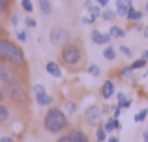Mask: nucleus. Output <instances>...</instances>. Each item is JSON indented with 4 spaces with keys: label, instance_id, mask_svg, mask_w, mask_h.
Segmentation results:
<instances>
[{
    "label": "nucleus",
    "instance_id": "obj_37",
    "mask_svg": "<svg viewBox=\"0 0 148 142\" xmlns=\"http://www.w3.org/2000/svg\"><path fill=\"white\" fill-rule=\"evenodd\" d=\"M0 142H13V139H11V137H2Z\"/></svg>",
    "mask_w": 148,
    "mask_h": 142
},
{
    "label": "nucleus",
    "instance_id": "obj_20",
    "mask_svg": "<svg viewBox=\"0 0 148 142\" xmlns=\"http://www.w3.org/2000/svg\"><path fill=\"white\" fill-rule=\"evenodd\" d=\"M96 139H98V142H105V140H107V131H105L103 125L98 127V131H96Z\"/></svg>",
    "mask_w": 148,
    "mask_h": 142
},
{
    "label": "nucleus",
    "instance_id": "obj_3",
    "mask_svg": "<svg viewBox=\"0 0 148 142\" xmlns=\"http://www.w3.org/2000/svg\"><path fill=\"white\" fill-rule=\"evenodd\" d=\"M4 94L15 103H28V92L25 90L23 82H17V84H4Z\"/></svg>",
    "mask_w": 148,
    "mask_h": 142
},
{
    "label": "nucleus",
    "instance_id": "obj_26",
    "mask_svg": "<svg viewBox=\"0 0 148 142\" xmlns=\"http://www.w3.org/2000/svg\"><path fill=\"white\" fill-rule=\"evenodd\" d=\"M66 110H68V114H75L77 112V105L71 103V101H68V103H66Z\"/></svg>",
    "mask_w": 148,
    "mask_h": 142
},
{
    "label": "nucleus",
    "instance_id": "obj_12",
    "mask_svg": "<svg viewBox=\"0 0 148 142\" xmlns=\"http://www.w3.org/2000/svg\"><path fill=\"white\" fill-rule=\"evenodd\" d=\"M69 139H71V142H90L88 137L84 135L81 129H71V131H69Z\"/></svg>",
    "mask_w": 148,
    "mask_h": 142
},
{
    "label": "nucleus",
    "instance_id": "obj_32",
    "mask_svg": "<svg viewBox=\"0 0 148 142\" xmlns=\"http://www.w3.org/2000/svg\"><path fill=\"white\" fill-rule=\"evenodd\" d=\"M94 21H96V19L92 17V15H86V17L83 19V22H84V24H92V22H94Z\"/></svg>",
    "mask_w": 148,
    "mask_h": 142
},
{
    "label": "nucleus",
    "instance_id": "obj_16",
    "mask_svg": "<svg viewBox=\"0 0 148 142\" xmlns=\"http://www.w3.org/2000/svg\"><path fill=\"white\" fill-rule=\"evenodd\" d=\"M101 17H103V21L112 22L118 15H116V11H112V10H103V11H101Z\"/></svg>",
    "mask_w": 148,
    "mask_h": 142
},
{
    "label": "nucleus",
    "instance_id": "obj_7",
    "mask_svg": "<svg viewBox=\"0 0 148 142\" xmlns=\"http://www.w3.org/2000/svg\"><path fill=\"white\" fill-rule=\"evenodd\" d=\"M99 118H101V109L96 107V105H92L90 109L84 112V120H86V124H90V125H98Z\"/></svg>",
    "mask_w": 148,
    "mask_h": 142
},
{
    "label": "nucleus",
    "instance_id": "obj_21",
    "mask_svg": "<svg viewBox=\"0 0 148 142\" xmlns=\"http://www.w3.org/2000/svg\"><path fill=\"white\" fill-rule=\"evenodd\" d=\"M38 2H40L41 13H43V15H49L51 13V2H49V0H38Z\"/></svg>",
    "mask_w": 148,
    "mask_h": 142
},
{
    "label": "nucleus",
    "instance_id": "obj_11",
    "mask_svg": "<svg viewBox=\"0 0 148 142\" xmlns=\"http://www.w3.org/2000/svg\"><path fill=\"white\" fill-rule=\"evenodd\" d=\"M112 95H114V82H112V80H105L103 86H101V97L107 101Z\"/></svg>",
    "mask_w": 148,
    "mask_h": 142
},
{
    "label": "nucleus",
    "instance_id": "obj_28",
    "mask_svg": "<svg viewBox=\"0 0 148 142\" xmlns=\"http://www.w3.org/2000/svg\"><path fill=\"white\" fill-rule=\"evenodd\" d=\"M8 7H10V0H0V15L6 13Z\"/></svg>",
    "mask_w": 148,
    "mask_h": 142
},
{
    "label": "nucleus",
    "instance_id": "obj_39",
    "mask_svg": "<svg viewBox=\"0 0 148 142\" xmlns=\"http://www.w3.org/2000/svg\"><path fill=\"white\" fill-rule=\"evenodd\" d=\"M107 142H120V140L116 139V137H109V139H107Z\"/></svg>",
    "mask_w": 148,
    "mask_h": 142
},
{
    "label": "nucleus",
    "instance_id": "obj_9",
    "mask_svg": "<svg viewBox=\"0 0 148 142\" xmlns=\"http://www.w3.org/2000/svg\"><path fill=\"white\" fill-rule=\"evenodd\" d=\"M131 7H133L131 0H116V15L118 17H127Z\"/></svg>",
    "mask_w": 148,
    "mask_h": 142
},
{
    "label": "nucleus",
    "instance_id": "obj_29",
    "mask_svg": "<svg viewBox=\"0 0 148 142\" xmlns=\"http://www.w3.org/2000/svg\"><path fill=\"white\" fill-rule=\"evenodd\" d=\"M120 51H122V54H124V56H127V58H131V56H133L131 49H130V47H126V45H122V47H120Z\"/></svg>",
    "mask_w": 148,
    "mask_h": 142
},
{
    "label": "nucleus",
    "instance_id": "obj_41",
    "mask_svg": "<svg viewBox=\"0 0 148 142\" xmlns=\"http://www.w3.org/2000/svg\"><path fill=\"white\" fill-rule=\"evenodd\" d=\"M6 36V28H2V26H0V37H4Z\"/></svg>",
    "mask_w": 148,
    "mask_h": 142
},
{
    "label": "nucleus",
    "instance_id": "obj_22",
    "mask_svg": "<svg viewBox=\"0 0 148 142\" xmlns=\"http://www.w3.org/2000/svg\"><path fill=\"white\" fill-rule=\"evenodd\" d=\"M146 64H148V62H146L145 58H139V60H135V62L131 64V69H133V71H137V69H141V67H145Z\"/></svg>",
    "mask_w": 148,
    "mask_h": 142
},
{
    "label": "nucleus",
    "instance_id": "obj_5",
    "mask_svg": "<svg viewBox=\"0 0 148 142\" xmlns=\"http://www.w3.org/2000/svg\"><path fill=\"white\" fill-rule=\"evenodd\" d=\"M0 80H2L4 84H17V82H21L17 71H15L13 67H8L4 62H0Z\"/></svg>",
    "mask_w": 148,
    "mask_h": 142
},
{
    "label": "nucleus",
    "instance_id": "obj_44",
    "mask_svg": "<svg viewBox=\"0 0 148 142\" xmlns=\"http://www.w3.org/2000/svg\"><path fill=\"white\" fill-rule=\"evenodd\" d=\"M145 7H146V11H148V2H146V6H145Z\"/></svg>",
    "mask_w": 148,
    "mask_h": 142
},
{
    "label": "nucleus",
    "instance_id": "obj_43",
    "mask_svg": "<svg viewBox=\"0 0 148 142\" xmlns=\"http://www.w3.org/2000/svg\"><path fill=\"white\" fill-rule=\"evenodd\" d=\"M145 37H148V26L145 28Z\"/></svg>",
    "mask_w": 148,
    "mask_h": 142
},
{
    "label": "nucleus",
    "instance_id": "obj_42",
    "mask_svg": "<svg viewBox=\"0 0 148 142\" xmlns=\"http://www.w3.org/2000/svg\"><path fill=\"white\" fill-rule=\"evenodd\" d=\"M4 95H6V94H4V90H2V88H0V103L4 101Z\"/></svg>",
    "mask_w": 148,
    "mask_h": 142
},
{
    "label": "nucleus",
    "instance_id": "obj_33",
    "mask_svg": "<svg viewBox=\"0 0 148 142\" xmlns=\"http://www.w3.org/2000/svg\"><path fill=\"white\" fill-rule=\"evenodd\" d=\"M124 103H126V95L120 92V94H118V105H124Z\"/></svg>",
    "mask_w": 148,
    "mask_h": 142
},
{
    "label": "nucleus",
    "instance_id": "obj_23",
    "mask_svg": "<svg viewBox=\"0 0 148 142\" xmlns=\"http://www.w3.org/2000/svg\"><path fill=\"white\" fill-rule=\"evenodd\" d=\"M88 13H90L94 19L99 17V15H101V6H99V4H98V6H90V7H88Z\"/></svg>",
    "mask_w": 148,
    "mask_h": 142
},
{
    "label": "nucleus",
    "instance_id": "obj_13",
    "mask_svg": "<svg viewBox=\"0 0 148 142\" xmlns=\"http://www.w3.org/2000/svg\"><path fill=\"white\" fill-rule=\"evenodd\" d=\"M45 67H47V73H51L53 77H56V79H60V77H62V69L58 67L56 62H47V66H45Z\"/></svg>",
    "mask_w": 148,
    "mask_h": 142
},
{
    "label": "nucleus",
    "instance_id": "obj_4",
    "mask_svg": "<svg viewBox=\"0 0 148 142\" xmlns=\"http://www.w3.org/2000/svg\"><path fill=\"white\" fill-rule=\"evenodd\" d=\"M60 56H62V62L68 64V66H77V64L81 62V58H83V54H81V49L77 47V45H73V43L64 45V47H62Z\"/></svg>",
    "mask_w": 148,
    "mask_h": 142
},
{
    "label": "nucleus",
    "instance_id": "obj_30",
    "mask_svg": "<svg viewBox=\"0 0 148 142\" xmlns=\"http://www.w3.org/2000/svg\"><path fill=\"white\" fill-rule=\"evenodd\" d=\"M131 71H133V69H131V66H126V67H124L122 71H120V75H122V77H127V75H130Z\"/></svg>",
    "mask_w": 148,
    "mask_h": 142
},
{
    "label": "nucleus",
    "instance_id": "obj_8",
    "mask_svg": "<svg viewBox=\"0 0 148 142\" xmlns=\"http://www.w3.org/2000/svg\"><path fill=\"white\" fill-rule=\"evenodd\" d=\"M66 39H68V32H66L64 28H53L51 30V43H53L54 47H60Z\"/></svg>",
    "mask_w": 148,
    "mask_h": 142
},
{
    "label": "nucleus",
    "instance_id": "obj_27",
    "mask_svg": "<svg viewBox=\"0 0 148 142\" xmlns=\"http://www.w3.org/2000/svg\"><path fill=\"white\" fill-rule=\"evenodd\" d=\"M21 6H23V10H25V11H28V13L34 10V6H32V2H30V0H23V2H21Z\"/></svg>",
    "mask_w": 148,
    "mask_h": 142
},
{
    "label": "nucleus",
    "instance_id": "obj_24",
    "mask_svg": "<svg viewBox=\"0 0 148 142\" xmlns=\"http://www.w3.org/2000/svg\"><path fill=\"white\" fill-rule=\"evenodd\" d=\"M146 116H148V109H143V110H141V112H139V114H135V118H133V120H135V122H137V124H139V122L146 120Z\"/></svg>",
    "mask_w": 148,
    "mask_h": 142
},
{
    "label": "nucleus",
    "instance_id": "obj_10",
    "mask_svg": "<svg viewBox=\"0 0 148 142\" xmlns=\"http://www.w3.org/2000/svg\"><path fill=\"white\" fill-rule=\"evenodd\" d=\"M90 37H92V41L98 43V45H109V43H111V39H112L111 34H101L99 30H92Z\"/></svg>",
    "mask_w": 148,
    "mask_h": 142
},
{
    "label": "nucleus",
    "instance_id": "obj_35",
    "mask_svg": "<svg viewBox=\"0 0 148 142\" xmlns=\"http://www.w3.org/2000/svg\"><path fill=\"white\" fill-rule=\"evenodd\" d=\"M96 2L99 4L101 7H107V4H109V0H96Z\"/></svg>",
    "mask_w": 148,
    "mask_h": 142
},
{
    "label": "nucleus",
    "instance_id": "obj_25",
    "mask_svg": "<svg viewBox=\"0 0 148 142\" xmlns=\"http://www.w3.org/2000/svg\"><path fill=\"white\" fill-rule=\"evenodd\" d=\"M88 73H90V75H94V77H99V75H101V71H99V66H96V64L88 66Z\"/></svg>",
    "mask_w": 148,
    "mask_h": 142
},
{
    "label": "nucleus",
    "instance_id": "obj_31",
    "mask_svg": "<svg viewBox=\"0 0 148 142\" xmlns=\"http://www.w3.org/2000/svg\"><path fill=\"white\" fill-rule=\"evenodd\" d=\"M25 22H26V26H28V28H34V26H36V24H38V22H36V21H34V19H32V17H28V19H26V21H25Z\"/></svg>",
    "mask_w": 148,
    "mask_h": 142
},
{
    "label": "nucleus",
    "instance_id": "obj_14",
    "mask_svg": "<svg viewBox=\"0 0 148 142\" xmlns=\"http://www.w3.org/2000/svg\"><path fill=\"white\" fill-rule=\"evenodd\" d=\"M103 127H105V131H107V133H111V131H114V129L120 127V122L116 120V118H109V120L105 122Z\"/></svg>",
    "mask_w": 148,
    "mask_h": 142
},
{
    "label": "nucleus",
    "instance_id": "obj_1",
    "mask_svg": "<svg viewBox=\"0 0 148 142\" xmlns=\"http://www.w3.org/2000/svg\"><path fill=\"white\" fill-rule=\"evenodd\" d=\"M0 62H8L13 66H25L26 58L21 47H17L6 37H0Z\"/></svg>",
    "mask_w": 148,
    "mask_h": 142
},
{
    "label": "nucleus",
    "instance_id": "obj_17",
    "mask_svg": "<svg viewBox=\"0 0 148 142\" xmlns=\"http://www.w3.org/2000/svg\"><path fill=\"white\" fill-rule=\"evenodd\" d=\"M109 34H111L112 37H124V36H126V30H124V28H120V26H111Z\"/></svg>",
    "mask_w": 148,
    "mask_h": 142
},
{
    "label": "nucleus",
    "instance_id": "obj_18",
    "mask_svg": "<svg viewBox=\"0 0 148 142\" xmlns=\"http://www.w3.org/2000/svg\"><path fill=\"white\" fill-rule=\"evenodd\" d=\"M127 19H130V21H141V19H143V13L139 10H135V7H131L130 13H127Z\"/></svg>",
    "mask_w": 148,
    "mask_h": 142
},
{
    "label": "nucleus",
    "instance_id": "obj_38",
    "mask_svg": "<svg viewBox=\"0 0 148 142\" xmlns=\"http://www.w3.org/2000/svg\"><path fill=\"white\" fill-rule=\"evenodd\" d=\"M17 22H19V17H17V15H13V17H11V24L17 26Z\"/></svg>",
    "mask_w": 148,
    "mask_h": 142
},
{
    "label": "nucleus",
    "instance_id": "obj_40",
    "mask_svg": "<svg viewBox=\"0 0 148 142\" xmlns=\"http://www.w3.org/2000/svg\"><path fill=\"white\" fill-rule=\"evenodd\" d=\"M143 58H145L146 62H148V49H146V51H143Z\"/></svg>",
    "mask_w": 148,
    "mask_h": 142
},
{
    "label": "nucleus",
    "instance_id": "obj_34",
    "mask_svg": "<svg viewBox=\"0 0 148 142\" xmlns=\"http://www.w3.org/2000/svg\"><path fill=\"white\" fill-rule=\"evenodd\" d=\"M17 39L21 41V43H23V41H26V34H25V32H19V34H17Z\"/></svg>",
    "mask_w": 148,
    "mask_h": 142
},
{
    "label": "nucleus",
    "instance_id": "obj_15",
    "mask_svg": "<svg viewBox=\"0 0 148 142\" xmlns=\"http://www.w3.org/2000/svg\"><path fill=\"white\" fill-rule=\"evenodd\" d=\"M103 58H105V60H109V62L116 58V51L111 47V45H107V47L103 49Z\"/></svg>",
    "mask_w": 148,
    "mask_h": 142
},
{
    "label": "nucleus",
    "instance_id": "obj_6",
    "mask_svg": "<svg viewBox=\"0 0 148 142\" xmlns=\"http://www.w3.org/2000/svg\"><path fill=\"white\" fill-rule=\"evenodd\" d=\"M32 92H34V97H36V103H38L40 107L51 105V97L47 95V92H45V88L41 86V84H34Z\"/></svg>",
    "mask_w": 148,
    "mask_h": 142
},
{
    "label": "nucleus",
    "instance_id": "obj_2",
    "mask_svg": "<svg viewBox=\"0 0 148 142\" xmlns=\"http://www.w3.org/2000/svg\"><path fill=\"white\" fill-rule=\"evenodd\" d=\"M43 125H45V129H47L49 133H60L62 129L68 125V118H66L64 110H62V109H56V107L49 109L47 114H45Z\"/></svg>",
    "mask_w": 148,
    "mask_h": 142
},
{
    "label": "nucleus",
    "instance_id": "obj_36",
    "mask_svg": "<svg viewBox=\"0 0 148 142\" xmlns=\"http://www.w3.org/2000/svg\"><path fill=\"white\" fill-rule=\"evenodd\" d=\"M143 140H145V142H148V125H146L145 133H143Z\"/></svg>",
    "mask_w": 148,
    "mask_h": 142
},
{
    "label": "nucleus",
    "instance_id": "obj_19",
    "mask_svg": "<svg viewBox=\"0 0 148 142\" xmlns=\"http://www.w3.org/2000/svg\"><path fill=\"white\" fill-rule=\"evenodd\" d=\"M8 118H10V109H8V107H4L2 103H0V124L8 122Z\"/></svg>",
    "mask_w": 148,
    "mask_h": 142
}]
</instances>
